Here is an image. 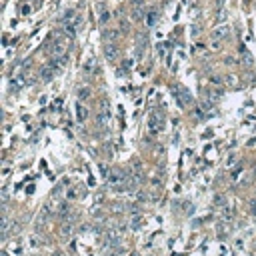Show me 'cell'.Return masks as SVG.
I'll use <instances>...</instances> for the list:
<instances>
[{"instance_id":"6da1fadb","label":"cell","mask_w":256,"mask_h":256,"mask_svg":"<svg viewBox=\"0 0 256 256\" xmlns=\"http://www.w3.org/2000/svg\"><path fill=\"white\" fill-rule=\"evenodd\" d=\"M172 92H174V98H176V102L180 104V106H190L192 104V96H190V92H188L184 86H178V88H172Z\"/></svg>"},{"instance_id":"7a4b0ae2","label":"cell","mask_w":256,"mask_h":256,"mask_svg":"<svg viewBox=\"0 0 256 256\" xmlns=\"http://www.w3.org/2000/svg\"><path fill=\"white\" fill-rule=\"evenodd\" d=\"M160 118H162V114H158V112H152V114L148 116V130H150V134H156V132L160 130Z\"/></svg>"},{"instance_id":"3957f363","label":"cell","mask_w":256,"mask_h":256,"mask_svg":"<svg viewBox=\"0 0 256 256\" xmlns=\"http://www.w3.org/2000/svg\"><path fill=\"white\" fill-rule=\"evenodd\" d=\"M228 30H230L228 26H216L214 30H212L210 38H212V40H222V38H226V36H228Z\"/></svg>"},{"instance_id":"277c9868","label":"cell","mask_w":256,"mask_h":256,"mask_svg":"<svg viewBox=\"0 0 256 256\" xmlns=\"http://www.w3.org/2000/svg\"><path fill=\"white\" fill-rule=\"evenodd\" d=\"M56 74H58V72H56V70H54V68H52V66H50V64H48V66H44V68H42V70H40V78H42V80H44V82H50V80H52V78H54V76H56Z\"/></svg>"},{"instance_id":"5b68a950","label":"cell","mask_w":256,"mask_h":256,"mask_svg":"<svg viewBox=\"0 0 256 256\" xmlns=\"http://www.w3.org/2000/svg\"><path fill=\"white\" fill-rule=\"evenodd\" d=\"M66 62H68V58H64V56H58V58H54L50 62V66L56 70V72H62V70L66 68Z\"/></svg>"},{"instance_id":"8992f818","label":"cell","mask_w":256,"mask_h":256,"mask_svg":"<svg viewBox=\"0 0 256 256\" xmlns=\"http://www.w3.org/2000/svg\"><path fill=\"white\" fill-rule=\"evenodd\" d=\"M104 54H106L108 60H116L118 58V48L114 44H106V48H104Z\"/></svg>"},{"instance_id":"52a82bcc","label":"cell","mask_w":256,"mask_h":256,"mask_svg":"<svg viewBox=\"0 0 256 256\" xmlns=\"http://www.w3.org/2000/svg\"><path fill=\"white\" fill-rule=\"evenodd\" d=\"M76 118H78V122H84V120L88 118V110H86V108H84L80 102L76 104Z\"/></svg>"},{"instance_id":"ba28073f","label":"cell","mask_w":256,"mask_h":256,"mask_svg":"<svg viewBox=\"0 0 256 256\" xmlns=\"http://www.w3.org/2000/svg\"><path fill=\"white\" fill-rule=\"evenodd\" d=\"M96 122H98L102 128H106L108 122H110V112H100V114L96 116Z\"/></svg>"},{"instance_id":"9c48e42d","label":"cell","mask_w":256,"mask_h":256,"mask_svg":"<svg viewBox=\"0 0 256 256\" xmlns=\"http://www.w3.org/2000/svg\"><path fill=\"white\" fill-rule=\"evenodd\" d=\"M8 254H12V256H22V246H20V242H18V240L8 246Z\"/></svg>"},{"instance_id":"30bf717a","label":"cell","mask_w":256,"mask_h":256,"mask_svg":"<svg viewBox=\"0 0 256 256\" xmlns=\"http://www.w3.org/2000/svg\"><path fill=\"white\" fill-rule=\"evenodd\" d=\"M238 50H240V54H242V60H244V64H248V66H250V64L254 62V60H252V54H250V52L246 50L244 46H240Z\"/></svg>"},{"instance_id":"8fae6325","label":"cell","mask_w":256,"mask_h":256,"mask_svg":"<svg viewBox=\"0 0 256 256\" xmlns=\"http://www.w3.org/2000/svg\"><path fill=\"white\" fill-rule=\"evenodd\" d=\"M90 94H92V90H90L88 86H82V88L78 90V100H88Z\"/></svg>"},{"instance_id":"7c38bea8","label":"cell","mask_w":256,"mask_h":256,"mask_svg":"<svg viewBox=\"0 0 256 256\" xmlns=\"http://www.w3.org/2000/svg\"><path fill=\"white\" fill-rule=\"evenodd\" d=\"M82 72H84V74H88V76L94 72V60H86V62H84V66H82Z\"/></svg>"},{"instance_id":"4fadbf2b","label":"cell","mask_w":256,"mask_h":256,"mask_svg":"<svg viewBox=\"0 0 256 256\" xmlns=\"http://www.w3.org/2000/svg\"><path fill=\"white\" fill-rule=\"evenodd\" d=\"M60 230H62L64 236H70V234H72V230H74V224H72V222H64Z\"/></svg>"},{"instance_id":"5bb4252c","label":"cell","mask_w":256,"mask_h":256,"mask_svg":"<svg viewBox=\"0 0 256 256\" xmlns=\"http://www.w3.org/2000/svg\"><path fill=\"white\" fill-rule=\"evenodd\" d=\"M156 18H158V14H156V12H150V14H148V18H146V24L152 26L154 22H156Z\"/></svg>"},{"instance_id":"9a60e30c","label":"cell","mask_w":256,"mask_h":256,"mask_svg":"<svg viewBox=\"0 0 256 256\" xmlns=\"http://www.w3.org/2000/svg\"><path fill=\"white\" fill-rule=\"evenodd\" d=\"M222 216H224V220H232V216H234V210H232V208H226V210L222 212Z\"/></svg>"},{"instance_id":"2e32d148","label":"cell","mask_w":256,"mask_h":256,"mask_svg":"<svg viewBox=\"0 0 256 256\" xmlns=\"http://www.w3.org/2000/svg\"><path fill=\"white\" fill-rule=\"evenodd\" d=\"M108 20H110V12H106V10H104V12L100 14V24H106Z\"/></svg>"},{"instance_id":"e0dca14e","label":"cell","mask_w":256,"mask_h":256,"mask_svg":"<svg viewBox=\"0 0 256 256\" xmlns=\"http://www.w3.org/2000/svg\"><path fill=\"white\" fill-rule=\"evenodd\" d=\"M108 106H110V104H108V98H102V100H100V108H102V112H110V110H108Z\"/></svg>"},{"instance_id":"ac0fdd59","label":"cell","mask_w":256,"mask_h":256,"mask_svg":"<svg viewBox=\"0 0 256 256\" xmlns=\"http://www.w3.org/2000/svg\"><path fill=\"white\" fill-rule=\"evenodd\" d=\"M28 244H30V248H36V246H38V238H30Z\"/></svg>"},{"instance_id":"d6986e66","label":"cell","mask_w":256,"mask_h":256,"mask_svg":"<svg viewBox=\"0 0 256 256\" xmlns=\"http://www.w3.org/2000/svg\"><path fill=\"white\" fill-rule=\"evenodd\" d=\"M210 48H212V50H218V48H220V40H212Z\"/></svg>"},{"instance_id":"ffe728a7","label":"cell","mask_w":256,"mask_h":256,"mask_svg":"<svg viewBox=\"0 0 256 256\" xmlns=\"http://www.w3.org/2000/svg\"><path fill=\"white\" fill-rule=\"evenodd\" d=\"M150 184H152L154 188H158V186H160V178H156V176H154L152 180H150Z\"/></svg>"},{"instance_id":"44dd1931","label":"cell","mask_w":256,"mask_h":256,"mask_svg":"<svg viewBox=\"0 0 256 256\" xmlns=\"http://www.w3.org/2000/svg\"><path fill=\"white\" fill-rule=\"evenodd\" d=\"M132 228H140V218H134V220H132Z\"/></svg>"},{"instance_id":"7402d4cb","label":"cell","mask_w":256,"mask_h":256,"mask_svg":"<svg viewBox=\"0 0 256 256\" xmlns=\"http://www.w3.org/2000/svg\"><path fill=\"white\" fill-rule=\"evenodd\" d=\"M194 116H196L198 120H200V118H204V114H202V110H200V108H196V110H194Z\"/></svg>"},{"instance_id":"603a6c76","label":"cell","mask_w":256,"mask_h":256,"mask_svg":"<svg viewBox=\"0 0 256 256\" xmlns=\"http://www.w3.org/2000/svg\"><path fill=\"white\" fill-rule=\"evenodd\" d=\"M222 202H224V196H220V194H218V196L214 198V204H222Z\"/></svg>"},{"instance_id":"cb8c5ba5","label":"cell","mask_w":256,"mask_h":256,"mask_svg":"<svg viewBox=\"0 0 256 256\" xmlns=\"http://www.w3.org/2000/svg\"><path fill=\"white\" fill-rule=\"evenodd\" d=\"M228 84L230 86H236V76H228Z\"/></svg>"},{"instance_id":"d4e9b609","label":"cell","mask_w":256,"mask_h":256,"mask_svg":"<svg viewBox=\"0 0 256 256\" xmlns=\"http://www.w3.org/2000/svg\"><path fill=\"white\" fill-rule=\"evenodd\" d=\"M198 30H200V26H192V36H198V34H200Z\"/></svg>"},{"instance_id":"484cf974","label":"cell","mask_w":256,"mask_h":256,"mask_svg":"<svg viewBox=\"0 0 256 256\" xmlns=\"http://www.w3.org/2000/svg\"><path fill=\"white\" fill-rule=\"evenodd\" d=\"M224 62L232 66V64H234V58H232V56H226V58H224Z\"/></svg>"},{"instance_id":"4316f807","label":"cell","mask_w":256,"mask_h":256,"mask_svg":"<svg viewBox=\"0 0 256 256\" xmlns=\"http://www.w3.org/2000/svg\"><path fill=\"white\" fill-rule=\"evenodd\" d=\"M210 82H212V84H220V82H222V80H220V78H218V76H212V78H210Z\"/></svg>"},{"instance_id":"83f0119b","label":"cell","mask_w":256,"mask_h":256,"mask_svg":"<svg viewBox=\"0 0 256 256\" xmlns=\"http://www.w3.org/2000/svg\"><path fill=\"white\" fill-rule=\"evenodd\" d=\"M254 144H256V138H250L248 140V146H254Z\"/></svg>"},{"instance_id":"f1b7e54d","label":"cell","mask_w":256,"mask_h":256,"mask_svg":"<svg viewBox=\"0 0 256 256\" xmlns=\"http://www.w3.org/2000/svg\"><path fill=\"white\" fill-rule=\"evenodd\" d=\"M54 256H62V252H56V254H54Z\"/></svg>"},{"instance_id":"f546056e","label":"cell","mask_w":256,"mask_h":256,"mask_svg":"<svg viewBox=\"0 0 256 256\" xmlns=\"http://www.w3.org/2000/svg\"><path fill=\"white\" fill-rule=\"evenodd\" d=\"M2 256H12V254H8V252H4V254H2Z\"/></svg>"}]
</instances>
